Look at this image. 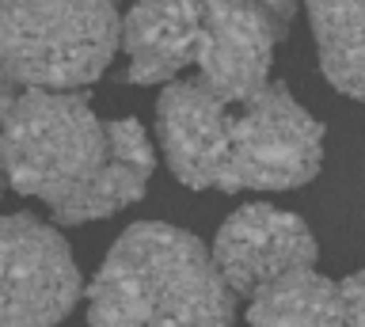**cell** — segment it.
Masks as SVG:
<instances>
[{"instance_id":"cell-1","label":"cell","mask_w":365,"mask_h":327,"mask_svg":"<svg viewBox=\"0 0 365 327\" xmlns=\"http://www.w3.org/2000/svg\"><path fill=\"white\" fill-rule=\"evenodd\" d=\"M153 141L137 118L103 122L80 92L23 88L0 69V175L57 224L114 217L145 198Z\"/></svg>"},{"instance_id":"cell-2","label":"cell","mask_w":365,"mask_h":327,"mask_svg":"<svg viewBox=\"0 0 365 327\" xmlns=\"http://www.w3.org/2000/svg\"><path fill=\"white\" fill-rule=\"evenodd\" d=\"M156 137L190 190H293L324 167V126L278 81L247 99H221L198 76L171 81L156 99Z\"/></svg>"},{"instance_id":"cell-3","label":"cell","mask_w":365,"mask_h":327,"mask_svg":"<svg viewBox=\"0 0 365 327\" xmlns=\"http://www.w3.org/2000/svg\"><path fill=\"white\" fill-rule=\"evenodd\" d=\"M236 293L194 232L137 221L88 286V327H232Z\"/></svg>"},{"instance_id":"cell-4","label":"cell","mask_w":365,"mask_h":327,"mask_svg":"<svg viewBox=\"0 0 365 327\" xmlns=\"http://www.w3.org/2000/svg\"><path fill=\"white\" fill-rule=\"evenodd\" d=\"M118 50V0H0V69L23 88L76 92Z\"/></svg>"},{"instance_id":"cell-5","label":"cell","mask_w":365,"mask_h":327,"mask_svg":"<svg viewBox=\"0 0 365 327\" xmlns=\"http://www.w3.org/2000/svg\"><path fill=\"white\" fill-rule=\"evenodd\" d=\"M80 293L73 247L50 221L34 213L0 217V327H61Z\"/></svg>"},{"instance_id":"cell-6","label":"cell","mask_w":365,"mask_h":327,"mask_svg":"<svg viewBox=\"0 0 365 327\" xmlns=\"http://www.w3.org/2000/svg\"><path fill=\"white\" fill-rule=\"evenodd\" d=\"M198 81L221 99H247L270 84L274 50L285 42L297 0H198Z\"/></svg>"},{"instance_id":"cell-7","label":"cell","mask_w":365,"mask_h":327,"mask_svg":"<svg viewBox=\"0 0 365 327\" xmlns=\"http://www.w3.org/2000/svg\"><path fill=\"white\" fill-rule=\"evenodd\" d=\"M319 259L312 229L289 209L270 202H247L217 229L213 263L236 297H251L262 286L293 270H308Z\"/></svg>"},{"instance_id":"cell-8","label":"cell","mask_w":365,"mask_h":327,"mask_svg":"<svg viewBox=\"0 0 365 327\" xmlns=\"http://www.w3.org/2000/svg\"><path fill=\"white\" fill-rule=\"evenodd\" d=\"M202 42L198 0H133L122 19L125 81L171 84L190 69Z\"/></svg>"},{"instance_id":"cell-9","label":"cell","mask_w":365,"mask_h":327,"mask_svg":"<svg viewBox=\"0 0 365 327\" xmlns=\"http://www.w3.org/2000/svg\"><path fill=\"white\" fill-rule=\"evenodd\" d=\"M247 327H354L342 281L293 270L247 297Z\"/></svg>"},{"instance_id":"cell-10","label":"cell","mask_w":365,"mask_h":327,"mask_svg":"<svg viewBox=\"0 0 365 327\" xmlns=\"http://www.w3.org/2000/svg\"><path fill=\"white\" fill-rule=\"evenodd\" d=\"M304 8L327 84L365 103V0H304Z\"/></svg>"},{"instance_id":"cell-11","label":"cell","mask_w":365,"mask_h":327,"mask_svg":"<svg viewBox=\"0 0 365 327\" xmlns=\"http://www.w3.org/2000/svg\"><path fill=\"white\" fill-rule=\"evenodd\" d=\"M342 289H346V304H350L354 327H365V266L354 270L350 278H342Z\"/></svg>"},{"instance_id":"cell-12","label":"cell","mask_w":365,"mask_h":327,"mask_svg":"<svg viewBox=\"0 0 365 327\" xmlns=\"http://www.w3.org/2000/svg\"><path fill=\"white\" fill-rule=\"evenodd\" d=\"M0 183H4V175H0Z\"/></svg>"}]
</instances>
